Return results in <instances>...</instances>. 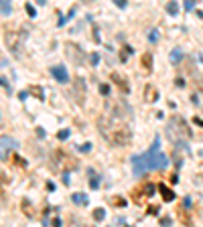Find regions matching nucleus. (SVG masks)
<instances>
[{
    "instance_id": "obj_21",
    "label": "nucleus",
    "mask_w": 203,
    "mask_h": 227,
    "mask_svg": "<svg viewBox=\"0 0 203 227\" xmlns=\"http://www.w3.org/2000/svg\"><path fill=\"white\" fill-rule=\"evenodd\" d=\"M0 85H2L4 89H10V85H8V81H6L4 77H0Z\"/></svg>"
},
{
    "instance_id": "obj_8",
    "label": "nucleus",
    "mask_w": 203,
    "mask_h": 227,
    "mask_svg": "<svg viewBox=\"0 0 203 227\" xmlns=\"http://www.w3.org/2000/svg\"><path fill=\"white\" fill-rule=\"evenodd\" d=\"M12 12V4L6 0H0V14H10Z\"/></svg>"
},
{
    "instance_id": "obj_2",
    "label": "nucleus",
    "mask_w": 203,
    "mask_h": 227,
    "mask_svg": "<svg viewBox=\"0 0 203 227\" xmlns=\"http://www.w3.org/2000/svg\"><path fill=\"white\" fill-rule=\"evenodd\" d=\"M14 148H19V142H16V140L10 138V136H2V138H0V160L6 158V154H8L10 150H14Z\"/></svg>"
},
{
    "instance_id": "obj_1",
    "label": "nucleus",
    "mask_w": 203,
    "mask_h": 227,
    "mask_svg": "<svg viewBox=\"0 0 203 227\" xmlns=\"http://www.w3.org/2000/svg\"><path fill=\"white\" fill-rule=\"evenodd\" d=\"M159 144H161V140L154 138L152 146L146 150V154H140L144 166H146V170H163V168H166V164H169V158L159 150Z\"/></svg>"
},
{
    "instance_id": "obj_29",
    "label": "nucleus",
    "mask_w": 203,
    "mask_h": 227,
    "mask_svg": "<svg viewBox=\"0 0 203 227\" xmlns=\"http://www.w3.org/2000/svg\"><path fill=\"white\" fill-rule=\"evenodd\" d=\"M0 183H6V180H4V175H0Z\"/></svg>"
},
{
    "instance_id": "obj_19",
    "label": "nucleus",
    "mask_w": 203,
    "mask_h": 227,
    "mask_svg": "<svg viewBox=\"0 0 203 227\" xmlns=\"http://www.w3.org/2000/svg\"><path fill=\"white\" fill-rule=\"evenodd\" d=\"M24 8H27V12H29V14H31V16H35V14H37V10H35V8H33V6H31V4H27V6H24Z\"/></svg>"
},
{
    "instance_id": "obj_16",
    "label": "nucleus",
    "mask_w": 203,
    "mask_h": 227,
    "mask_svg": "<svg viewBox=\"0 0 203 227\" xmlns=\"http://www.w3.org/2000/svg\"><path fill=\"white\" fill-rule=\"evenodd\" d=\"M57 138H59V140H67V138H69V132H67V130H61V132L57 134Z\"/></svg>"
},
{
    "instance_id": "obj_23",
    "label": "nucleus",
    "mask_w": 203,
    "mask_h": 227,
    "mask_svg": "<svg viewBox=\"0 0 203 227\" xmlns=\"http://www.w3.org/2000/svg\"><path fill=\"white\" fill-rule=\"evenodd\" d=\"M90 150H92V144H90V142H88V144H83V146H81V152H90Z\"/></svg>"
},
{
    "instance_id": "obj_7",
    "label": "nucleus",
    "mask_w": 203,
    "mask_h": 227,
    "mask_svg": "<svg viewBox=\"0 0 203 227\" xmlns=\"http://www.w3.org/2000/svg\"><path fill=\"white\" fill-rule=\"evenodd\" d=\"M71 199H73V203H77V205H88V195H83V193H73L71 195Z\"/></svg>"
},
{
    "instance_id": "obj_3",
    "label": "nucleus",
    "mask_w": 203,
    "mask_h": 227,
    "mask_svg": "<svg viewBox=\"0 0 203 227\" xmlns=\"http://www.w3.org/2000/svg\"><path fill=\"white\" fill-rule=\"evenodd\" d=\"M51 75L55 77L59 83H67V81H69V75H67V71H65V67H61V65H55V67H51Z\"/></svg>"
},
{
    "instance_id": "obj_20",
    "label": "nucleus",
    "mask_w": 203,
    "mask_h": 227,
    "mask_svg": "<svg viewBox=\"0 0 203 227\" xmlns=\"http://www.w3.org/2000/svg\"><path fill=\"white\" fill-rule=\"evenodd\" d=\"M197 87L203 91V75H197Z\"/></svg>"
},
{
    "instance_id": "obj_5",
    "label": "nucleus",
    "mask_w": 203,
    "mask_h": 227,
    "mask_svg": "<svg viewBox=\"0 0 203 227\" xmlns=\"http://www.w3.org/2000/svg\"><path fill=\"white\" fill-rule=\"evenodd\" d=\"M112 79H114V83H116V85H118V87L122 89V91H124V93H128V85H126V79H124V77H122V75H118V73H112Z\"/></svg>"
},
{
    "instance_id": "obj_15",
    "label": "nucleus",
    "mask_w": 203,
    "mask_h": 227,
    "mask_svg": "<svg viewBox=\"0 0 203 227\" xmlns=\"http://www.w3.org/2000/svg\"><path fill=\"white\" fill-rule=\"evenodd\" d=\"M31 93H35L39 100H43V89L41 87H31Z\"/></svg>"
},
{
    "instance_id": "obj_27",
    "label": "nucleus",
    "mask_w": 203,
    "mask_h": 227,
    "mask_svg": "<svg viewBox=\"0 0 203 227\" xmlns=\"http://www.w3.org/2000/svg\"><path fill=\"white\" fill-rule=\"evenodd\" d=\"M53 227H61V219H53Z\"/></svg>"
},
{
    "instance_id": "obj_6",
    "label": "nucleus",
    "mask_w": 203,
    "mask_h": 227,
    "mask_svg": "<svg viewBox=\"0 0 203 227\" xmlns=\"http://www.w3.org/2000/svg\"><path fill=\"white\" fill-rule=\"evenodd\" d=\"M159 191H161V195H163V199H165L166 203H169V201H173V199H175V193L171 191V189H169V187H165V185H161V187H159Z\"/></svg>"
},
{
    "instance_id": "obj_9",
    "label": "nucleus",
    "mask_w": 203,
    "mask_h": 227,
    "mask_svg": "<svg viewBox=\"0 0 203 227\" xmlns=\"http://www.w3.org/2000/svg\"><path fill=\"white\" fill-rule=\"evenodd\" d=\"M142 65H144V69H146V71L152 69V55H150V53L142 55Z\"/></svg>"
},
{
    "instance_id": "obj_11",
    "label": "nucleus",
    "mask_w": 203,
    "mask_h": 227,
    "mask_svg": "<svg viewBox=\"0 0 203 227\" xmlns=\"http://www.w3.org/2000/svg\"><path fill=\"white\" fill-rule=\"evenodd\" d=\"M181 57H183V53H181V49H173V53H171V61H173V63H177V61H181Z\"/></svg>"
},
{
    "instance_id": "obj_22",
    "label": "nucleus",
    "mask_w": 203,
    "mask_h": 227,
    "mask_svg": "<svg viewBox=\"0 0 203 227\" xmlns=\"http://www.w3.org/2000/svg\"><path fill=\"white\" fill-rule=\"evenodd\" d=\"M114 2H116L118 8H124V6H126V0H114Z\"/></svg>"
},
{
    "instance_id": "obj_25",
    "label": "nucleus",
    "mask_w": 203,
    "mask_h": 227,
    "mask_svg": "<svg viewBox=\"0 0 203 227\" xmlns=\"http://www.w3.org/2000/svg\"><path fill=\"white\" fill-rule=\"evenodd\" d=\"M161 225H165V227H169V225H171V219H169V217H165V219H163V221H161Z\"/></svg>"
},
{
    "instance_id": "obj_26",
    "label": "nucleus",
    "mask_w": 203,
    "mask_h": 227,
    "mask_svg": "<svg viewBox=\"0 0 203 227\" xmlns=\"http://www.w3.org/2000/svg\"><path fill=\"white\" fill-rule=\"evenodd\" d=\"M37 136H41V138L45 136V130H43V128H37Z\"/></svg>"
},
{
    "instance_id": "obj_4",
    "label": "nucleus",
    "mask_w": 203,
    "mask_h": 227,
    "mask_svg": "<svg viewBox=\"0 0 203 227\" xmlns=\"http://www.w3.org/2000/svg\"><path fill=\"white\" fill-rule=\"evenodd\" d=\"M132 170H134V175L136 176H142L144 173H146V166H144V162H142V158H140V154H136V156H132Z\"/></svg>"
},
{
    "instance_id": "obj_17",
    "label": "nucleus",
    "mask_w": 203,
    "mask_h": 227,
    "mask_svg": "<svg viewBox=\"0 0 203 227\" xmlns=\"http://www.w3.org/2000/svg\"><path fill=\"white\" fill-rule=\"evenodd\" d=\"M100 91H102V95H108V93H110V85L102 83V85H100Z\"/></svg>"
},
{
    "instance_id": "obj_18",
    "label": "nucleus",
    "mask_w": 203,
    "mask_h": 227,
    "mask_svg": "<svg viewBox=\"0 0 203 227\" xmlns=\"http://www.w3.org/2000/svg\"><path fill=\"white\" fill-rule=\"evenodd\" d=\"M90 187H92V189H98V187H100V178H95V176H93L92 180H90Z\"/></svg>"
},
{
    "instance_id": "obj_24",
    "label": "nucleus",
    "mask_w": 203,
    "mask_h": 227,
    "mask_svg": "<svg viewBox=\"0 0 203 227\" xmlns=\"http://www.w3.org/2000/svg\"><path fill=\"white\" fill-rule=\"evenodd\" d=\"M185 8H187V10H193V0H187V2H185Z\"/></svg>"
},
{
    "instance_id": "obj_13",
    "label": "nucleus",
    "mask_w": 203,
    "mask_h": 227,
    "mask_svg": "<svg viewBox=\"0 0 203 227\" xmlns=\"http://www.w3.org/2000/svg\"><path fill=\"white\" fill-rule=\"evenodd\" d=\"M148 41H150V43H156V41H159V31H156V29H152V31L148 33Z\"/></svg>"
},
{
    "instance_id": "obj_14",
    "label": "nucleus",
    "mask_w": 203,
    "mask_h": 227,
    "mask_svg": "<svg viewBox=\"0 0 203 227\" xmlns=\"http://www.w3.org/2000/svg\"><path fill=\"white\" fill-rule=\"evenodd\" d=\"M128 53L132 55V49H130V47H124V49H122V55H120V59L126 61V59H128Z\"/></svg>"
},
{
    "instance_id": "obj_10",
    "label": "nucleus",
    "mask_w": 203,
    "mask_h": 227,
    "mask_svg": "<svg viewBox=\"0 0 203 227\" xmlns=\"http://www.w3.org/2000/svg\"><path fill=\"white\" fill-rule=\"evenodd\" d=\"M166 12H169V14H177V12H179V4H177V2H169V4H166Z\"/></svg>"
},
{
    "instance_id": "obj_12",
    "label": "nucleus",
    "mask_w": 203,
    "mask_h": 227,
    "mask_svg": "<svg viewBox=\"0 0 203 227\" xmlns=\"http://www.w3.org/2000/svg\"><path fill=\"white\" fill-rule=\"evenodd\" d=\"M104 217H106V211L104 209H95L93 211V219H95V221H102Z\"/></svg>"
},
{
    "instance_id": "obj_28",
    "label": "nucleus",
    "mask_w": 203,
    "mask_h": 227,
    "mask_svg": "<svg viewBox=\"0 0 203 227\" xmlns=\"http://www.w3.org/2000/svg\"><path fill=\"white\" fill-rule=\"evenodd\" d=\"M175 83H177V87H183V85H185V81H183V79H177Z\"/></svg>"
}]
</instances>
